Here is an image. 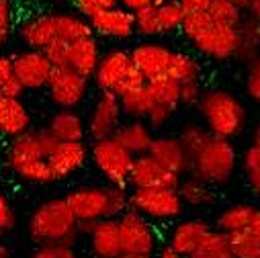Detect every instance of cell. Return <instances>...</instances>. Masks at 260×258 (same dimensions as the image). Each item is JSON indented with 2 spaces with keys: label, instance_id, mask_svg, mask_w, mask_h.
<instances>
[{
  "label": "cell",
  "instance_id": "cell-1",
  "mask_svg": "<svg viewBox=\"0 0 260 258\" xmlns=\"http://www.w3.org/2000/svg\"><path fill=\"white\" fill-rule=\"evenodd\" d=\"M57 140L47 132V127H31L23 136L11 140L7 148V166L11 172L31 184L55 182L49 168V156L55 150Z\"/></svg>",
  "mask_w": 260,
  "mask_h": 258
},
{
  "label": "cell",
  "instance_id": "cell-2",
  "mask_svg": "<svg viewBox=\"0 0 260 258\" xmlns=\"http://www.w3.org/2000/svg\"><path fill=\"white\" fill-rule=\"evenodd\" d=\"M29 236L39 244L74 246L78 236V221L72 215L63 197L39 203L29 217Z\"/></svg>",
  "mask_w": 260,
  "mask_h": 258
},
{
  "label": "cell",
  "instance_id": "cell-3",
  "mask_svg": "<svg viewBox=\"0 0 260 258\" xmlns=\"http://www.w3.org/2000/svg\"><path fill=\"white\" fill-rule=\"evenodd\" d=\"M197 109L201 111L207 132L211 136L232 142L236 136L242 134L246 123V111L236 94L221 88L205 90Z\"/></svg>",
  "mask_w": 260,
  "mask_h": 258
},
{
  "label": "cell",
  "instance_id": "cell-4",
  "mask_svg": "<svg viewBox=\"0 0 260 258\" xmlns=\"http://www.w3.org/2000/svg\"><path fill=\"white\" fill-rule=\"evenodd\" d=\"M238 154L230 140L211 136L209 142L203 146V150L192 158L190 162V174L201 178L209 186H221L225 184L236 170Z\"/></svg>",
  "mask_w": 260,
  "mask_h": 258
},
{
  "label": "cell",
  "instance_id": "cell-5",
  "mask_svg": "<svg viewBox=\"0 0 260 258\" xmlns=\"http://www.w3.org/2000/svg\"><path fill=\"white\" fill-rule=\"evenodd\" d=\"M129 209L138 211L150 221H170L182 213L184 203L174 188H132Z\"/></svg>",
  "mask_w": 260,
  "mask_h": 258
},
{
  "label": "cell",
  "instance_id": "cell-6",
  "mask_svg": "<svg viewBox=\"0 0 260 258\" xmlns=\"http://www.w3.org/2000/svg\"><path fill=\"white\" fill-rule=\"evenodd\" d=\"M90 158L101 172V176L111 186L129 188V172H132L134 156L127 150H123L113 138L92 142L90 146Z\"/></svg>",
  "mask_w": 260,
  "mask_h": 258
},
{
  "label": "cell",
  "instance_id": "cell-7",
  "mask_svg": "<svg viewBox=\"0 0 260 258\" xmlns=\"http://www.w3.org/2000/svg\"><path fill=\"white\" fill-rule=\"evenodd\" d=\"M121 254H144L152 256L158 248V232L150 219L134 209H127L117 217Z\"/></svg>",
  "mask_w": 260,
  "mask_h": 258
},
{
  "label": "cell",
  "instance_id": "cell-8",
  "mask_svg": "<svg viewBox=\"0 0 260 258\" xmlns=\"http://www.w3.org/2000/svg\"><path fill=\"white\" fill-rule=\"evenodd\" d=\"M88 82L90 80L82 78L72 68H51L45 88L55 107L76 111V107L88 94Z\"/></svg>",
  "mask_w": 260,
  "mask_h": 258
},
{
  "label": "cell",
  "instance_id": "cell-9",
  "mask_svg": "<svg viewBox=\"0 0 260 258\" xmlns=\"http://www.w3.org/2000/svg\"><path fill=\"white\" fill-rule=\"evenodd\" d=\"M190 43L203 55L217 59V61H225V59L236 57L240 49V31L211 21Z\"/></svg>",
  "mask_w": 260,
  "mask_h": 258
},
{
  "label": "cell",
  "instance_id": "cell-10",
  "mask_svg": "<svg viewBox=\"0 0 260 258\" xmlns=\"http://www.w3.org/2000/svg\"><path fill=\"white\" fill-rule=\"evenodd\" d=\"M63 199H66L78 223H94V221L107 219V207H109L107 184L78 186L72 192H68Z\"/></svg>",
  "mask_w": 260,
  "mask_h": 258
},
{
  "label": "cell",
  "instance_id": "cell-11",
  "mask_svg": "<svg viewBox=\"0 0 260 258\" xmlns=\"http://www.w3.org/2000/svg\"><path fill=\"white\" fill-rule=\"evenodd\" d=\"M132 66H134V61L129 57V51L115 47V49L107 51L105 55H101V61L94 70L92 80L101 92H111L119 99V94L123 90L125 76L132 70Z\"/></svg>",
  "mask_w": 260,
  "mask_h": 258
},
{
  "label": "cell",
  "instance_id": "cell-12",
  "mask_svg": "<svg viewBox=\"0 0 260 258\" xmlns=\"http://www.w3.org/2000/svg\"><path fill=\"white\" fill-rule=\"evenodd\" d=\"M121 115L123 113H121L119 99L111 92H101L90 109V115L86 121V134L94 142L113 138L121 125Z\"/></svg>",
  "mask_w": 260,
  "mask_h": 258
},
{
  "label": "cell",
  "instance_id": "cell-13",
  "mask_svg": "<svg viewBox=\"0 0 260 258\" xmlns=\"http://www.w3.org/2000/svg\"><path fill=\"white\" fill-rule=\"evenodd\" d=\"M182 176L170 172L162 164H158L152 156H136L129 172V186L132 188H178Z\"/></svg>",
  "mask_w": 260,
  "mask_h": 258
},
{
  "label": "cell",
  "instance_id": "cell-14",
  "mask_svg": "<svg viewBox=\"0 0 260 258\" xmlns=\"http://www.w3.org/2000/svg\"><path fill=\"white\" fill-rule=\"evenodd\" d=\"M13 72L25 90H37L45 88L51 74V63L47 61L43 51L27 49L13 55Z\"/></svg>",
  "mask_w": 260,
  "mask_h": 258
},
{
  "label": "cell",
  "instance_id": "cell-15",
  "mask_svg": "<svg viewBox=\"0 0 260 258\" xmlns=\"http://www.w3.org/2000/svg\"><path fill=\"white\" fill-rule=\"evenodd\" d=\"M172 49L162 45V43H140L136 45L132 51H129V57H132L134 66L140 70V74L144 76L146 82H154L158 78L166 76L168 63L172 57Z\"/></svg>",
  "mask_w": 260,
  "mask_h": 258
},
{
  "label": "cell",
  "instance_id": "cell-16",
  "mask_svg": "<svg viewBox=\"0 0 260 258\" xmlns=\"http://www.w3.org/2000/svg\"><path fill=\"white\" fill-rule=\"evenodd\" d=\"M90 158V148L84 142H57L55 150L49 156V168L55 182L78 172Z\"/></svg>",
  "mask_w": 260,
  "mask_h": 258
},
{
  "label": "cell",
  "instance_id": "cell-17",
  "mask_svg": "<svg viewBox=\"0 0 260 258\" xmlns=\"http://www.w3.org/2000/svg\"><path fill=\"white\" fill-rule=\"evenodd\" d=\"M92 33L94 35H103V37H111V39H129L136 33V21H134V13L125 11L123 7H113L107 11H101L96 15H92L88 19Z\"/></svg>",
  "mask_w": 260,
  "mask_h": 258
},
{
  "label": "cell",
  "instance_id": "cell-18",
  "mask_svg": "<svg viewBox=\"0 0 260 258\" xmlns=\"http://www.w3.org/2000/svg\"><path fill=\"white\" fill-rule=\"evenodd\" d=\"M211 232V225L205 221V219H184V221H178L170 236H168V248L174 250L176 254H180L182 258H188L194 250L199 248V244L205 240V236Z\"/></svg>",
  "mask_w": 260,
  "mask_h": 258
},
{
  "label": "cell",
  "instance_id": "cell-19",
  "mask_svg": "<svg viewBox=\"0 0 260 258\" xmlns=\"http://www.w3.org/2000/svg\"><path fill=\"white\" fill-rule=\"evenodd\" d=\"M148 156H152L158 164L168 168L170 172L182 176L190 172V162L186 152L182 150L176 136H158L152 140V146L148 150Z\"/></svg>",
  "mask_w": 260,
  "mask_h": 258
},
{
  "label": "cell",
  "instance_id": "cell-20",
  "mask_svg": "<svg viewBox=\"0 0 260 258\" xmlns=\"http://www.w3.org/2000/svg\"><path fill=\"white\" fill-rule=\"evenodd\" d=\"M86 238L94 258H117L121 254L117 219H101L90 223Z\"/></svg>",
  "mask_w": 260,
  "mask_h": 258
},
{
  "label": "cell",
  "instance_id": "cell-21",
  "mask_svg": "<svg viewBox=\"0 0 260 258\" xmlns=\"http://www.w3.org/2000/svg\"><path fill=\"white\" fill-rule=\"evenodd\" d=\"M47 132L57 142H84L86 123L80 113L72 109H59L47 119Z\"/></svg>",
  "mask_w": 260,
  "mask_h": 258
},
{
  "label": "cell",
  "instance_id": "cell-22",
  "mask_svg": "<svg viewBox=\"0 0 260 258\" xmlns=\"http://www.w3.org/2000/svg\"><path fill=\"white\" fill-rule=\"evenodd\" d=\"M113 140L132 154L134 158L136 156H144L148 154L150 146H152V140H154V134L152 129L146 125V121L142 119H132L129 123H123L119 125V129L115 132Z\"/></svg>",
  "mask_w": 260,
  "mask_h": 258
},
{
  "label": "cell",
  "instance_id": "cell-23",
  "mask_svg": "<svg viewBox=\"0 0 260 258\" xmlns=\"http://www.w3.org/2000/svg\"><path fill=\"white\" fill-rule=\"evenodd\" d=\"M19 35L25 41L29 49L43 51L49 43H53L55 37V25H53V15H33L19 25Z\"/></svg>",
  "mask_w": 260,
  "mask_h": 258
},
{
  "label": "cell",
  "instance_id": "cell-24",
  "mask_svg": "<svg viewBox=\"0 0 260 258\" xmlns=\"http://www.w3.org/2000/svg\"><path fill=\"white\" fill-rule=\"evenodd\" d=\"M101 61V47L96 37H86L76 43H70V68L82 78L90 80Z\"/></svg>",
  "mask_w": 260,
  "mask_h": 258
},
{
  "label": "cell",
  "instance_id": "cell-25",
  "mask_svg": "<svg viewBox=\"0 0 260 258\" xmlns=\"http://www.w3.org/2000/svg\"><path fill=\"white\" fill-rule=\"evenodd\" d=\"M31 129V113L23 99H7L5 105V117H3V132L0 136L7 138H19Z\"/></svg>",
  "mask_w": 260,
  "mask_h": 258
},
{
  "label": "cell",
  "instance_id": "cell-26",
  "mask_svg": "<svg viewBox=\"0 0 260 258\" xmlns=\"http://www.w3.org/2000/svg\"><path fill=\"white\" fill-rule=\"evenodd\" d=\"M53 25H55V37L66 43H76L80 39L94 35L88 19L80 15H68V13L53 15Z\"/></svg>",
  "mask_w": 260,
  "mask_h": 258
},
{
  "label": "cell",
  "instance_id": "cell-27",
  "mask_svg": "<svg viewBox=\"0 0 260 258\" xmlns=\"http://www.w3.org/2000/svg\"><path fill=\"white\" fill-rule=\"evenodd\" d=\"M176 192H178L180 201L184 205H190V207H207L209 203H213L211 186L192 174H186L184 178H180Z\"/></svg>",
  "mask_w": 260,
  "mask_h": 258
},
{
  "label": "cell",
  "instance_id": "cell-28",
  "mask_svg": "<svg viewBox=\"0 0 260 258\" xmlns=\"http://www.w3.org/2000/svg\"><path fill=\"white\" fill-rule=\"evenodd\" d=\"M166 78L174 80L176 84L184 82H197L201 78V63L188 53L174 51L166 70Z\"/></svg>",
  "mask_w": 260,
  "mask_h": 258
},
{
  "label": "cell",
  "instance_id": "cell-29",
  "mask_svg": "<svg viewBox=\"0 0 260 258\" xmlns=\"http://www.w3.org/2000/svg\"><path fill=\"white\" fill-rule=\"evenodd\" d=\"M252 213H254L252 205H246V203L230 205L217 215V219H215L217 228L215 230H219L223 234H234V232H240V230H248Z\"/></svg>",
  "mask_w": 260,
  "mask_h": 258
},
{
  "label": "cell",
  "instance_id": "cell-30",
  "mask_svg": "<svg viewBox=\"0 0 260 258\" xmlns=\"http://www.w3.org/2000/svg\"><path fill=\"white\" fill-rule=\"evenodd\" d=\"M188 258H234L228 242V234L211 228V232L205 236V240Z\"/></svg>",
  "mask_w": 260,
  "mask_h": 258
},
{
  "label": "cell",
  "instance_id": "cell-31",
  "mask_svg": "<svg viewBox=\"0 0 260 258\" xmlns=\"http://www.w3.org/2000/svg\"><path fill=\"white\" fill-rule=\"evenodd\" d=\"M176 138H178L182 150L186 152L188 162H192V158L197 156V154L203 150V146L209 142L211 134L207 132L205 127H201V125H197V123H184V125L180 127V132H178ZM188 174H190V172H188Z\"/></svg>",
  "mask_w": 260,
  "mask_h": 258
},
{
  "label": "cell",
  "instance_id": "cell-32",
  "mask_svg": "<svg viewBox=\"0 0 260 258\" xmlns=\"http://www.w3.org/2000/svg\"><path fill=\"white\" fill-rule=\"evenodd\" d=\"M148 90H150V96L154 101V105H162V107H168L172 111L178 109L180 105V84H176L174 80L170 78H158L154 82H146Z\"/></svg>",
  "mask_w": 260,
  "mask_h": 258
},
{
  "label": "cell",
  "instance_id": "cell-33",
  "mask_svg": "<svg viewBox=\"0 0 260 258\" xmlns=\"http://www.w3.org/2000/svg\"><path fill=\"white\" fill-rule=\"evenodd\" d=\"M240 49L236 53L238 59L242 61H252L258 55V47H260V23L252 21L250 17L246 21H242L240 25Z\"/></svg>",
  "mask_w": 260,
  "mask_h": 258
},
{
  "label": "cell",
  "instance_id": "cell-34",
  "mask_svg": "<svg viewBox=\"0 0 260 258\" xmlns=\"http://www.w3.org/2000/svg\"><path fill=\"white\" fill-rule=\"evenodd\" d=\"M119 105H121V113H125L127 117L132 119H146L148 111L152 109L154 101L150 96V90L148 86L140 88V90H134V92H127L123 96H119Z\"/></svg>",
  "mask_w": 260,
  "mask_h": 258
},
{
  "label": "cell",
  "instance_id": "cell-35",
  "mask_svg": "<svg viewBox=\"0 0 260 258\" xmlns=\"http://www.w3.org/2000/svg\"><path fill=\"white\" fill-rule=\"evenodd\" d=\"M207 15L213 23L223 25V27H232V29H240V25L244 21L242 9L232 5L230 0H211L209 7H207Z\"/></svg>",
  "mask_w": 260,
  "mask_h": 258
},
{
  "label": "cell",
  "instance_id": "cell-36",
  "mask_svg": "<svg viewBox=\"0 0 260 258\" xmlns=\"http://www.w3.org/2000/svg\"><path fill=\"white\" fill-rule=\"evenodd\" d=\"M156 13H158V27L160 33H174L180 31L182 27V19H184V11L176 0H166L162 5H156Z\"/></svg>",
  "mask_w": 260,
  "mask_h": 258
},
{
  "label": "cell",
  "instance_id": "cell-37",
  "mask_svg": "<svg viewBox=\"0 0 260 258\" xmlns=\"http://www.w3.org/2000/svg\"><path fill=\"white\" fill-rule=\"evenodd\" d=\"M0 94L5 99H23L25 88L13 72V55H0Z\"/></svg>",
  "mask_w": 260,
  "mask_h": 258
},
{
  "label": "cell",
  "instance_id": "cell-38",
  "mask_svg": "<svg viewBox=\"0 0 260 258\" xmlns=\"http://www.w3.org/2000/svg\"><path fill=\"white\" fill-rule=\"evenodd\" d=\"M228 242H230L234 258H258L260 256V242L248 230L228 234Z\"/></svg>",
  "mask_w": 260,
  "mask_h": 258
},
{
  "label": "cell",
  "instance_id": "cell-39",
  "mask_svg": "<svg viewBox=\"0 0 260 258\" xmlns=\"http://www.w3.org/2000/svg\"><path fill=\"white\" fill-rule=\"evenodd\" d=\"M134 21H136V33H140L142 37H156V35H160L156 5H150V7L134 13Z\"/></svg>",
  "mask_w": 260,
  "mask_h": 258
},
{
  "label": "cell",
  "instance_id": "cell-40",
  "mask_svg": "<svg viewBox=\"0 0 260 258\" xmlns=\"http://www.w3.org/2000/svg\"><path fill=\"white\" fill-rule=\"evenodd\" d=\"M43 55L51 63V68H70V43L55 39L43 49Z\"/></svg>",
  "mask_w": 260,
  "mask_h": 258
},
{
  "label": "cell",
  "instance_id": "cell-41",
  "mask_svg": "<svg viewBox=\"0 0 260 258\" xmlns=\"http://www.w3.org/2000/svg\"><path fill=\"white\" fill-rule=\"evenodd\" d=\"M72 3H74V9L78 11V15L84 19H90L92 15H96L101 11L119 7V0H72Z\"/></svg>",
  "mask_w": 260,
  "mask_h": 258
},
{
  "label": "cell",
  "instance_id": "cell-42",
  "mask_svg": "<svg viewBox=\"0 0 260 258\" xmlns=\"http://www.w3.org/2000/svg\"><path fill=\"white\" fill-rule=\"evenodd\" d=\"M15 27V9L11 0H0V49L5 47L11 31Z\"/></svg>",
  "mask_w": 260,
  "mask_h": 258
},
{
  "label": "cell",
  "instance_id": "cell-43",
  "mask_svg": "<svg viewBox=\"0 0 260 258\" xmlns=\"http://www.w3.org/2000/svg\"><path fill=\"white\" fill-rule=\"evenodd\" d=\"M31 258H78L74 246H63V244H43L35 248Z\"/></svg>",
  "mask_w": 260,
  "mask_h": 258
},
{
  "label": "cell",
  "instance_id": "cell-44",
  "mask_svg": "<svg viewBox=\"0 0 260 258\" xmlns=\"http://www.w3.org/2000/svg\"><path fill=\"white\" fill-rule=\"evenodd\" d=\"M172 115H174L172 109L162 107V105H152V109L146 115V125L152 129V132H160V129H164L170 123Z\"/></svg>",
  "mask_w": 260,
  "mask_h": 258
},
{
  "label": "cell",
  "instance_id": "cell-45",
  "mask_svg": "<svg viewBox=\"0 0 260 258\" xmlns=\"http://www.w3.org/2000/svg\"><path fill=\"white\" fill-rule=\"evenodd\" d=\"M17 225V213H15V207L11 205L9 197L0 192V234H9L13 232Z\"/></svg>",
  "mask_w": 260,
  "mask_h": 258
},
{
  "label": "cell",
  "instance_id": "cell-46",
  "mask_svg": "<svg viewBox=\"0 0 260 258\" xmlns=\"http://www.w3.org/2000/svg\"><path fill=\"white\" fill-rule=\"evenodd\" d=\"M203 86L201 82H184L180 84V105L184 107H199L201 99H203Z\"/></svg>",
  "mask_w": 260,
  "mask_h": 258
},
{
  "label": "cell",
  "instance_id": "cell-47",
  "mask_svg": "<svg viewBox=\"0 0 260 258\" xmlns=\"http://www.w3.org/2000/svg\"><path fill=\"white\" fill-rule=\"evenodd\" d=\"M242 166H244L246 176H250V174H260V146H258V144H252V146H248V148L244 150Z\"/></svg>",
  "mask_w": 260,
  "mask_h": 258
},
{
  "label": "cell",
  "instance_id": "cell-48",
  "mask_svg": "<svg viewBox=\"0 0 260 258\" xmlns=\"http://www.w3.org/2000/svg\"><path fill=\"white\" fill-rule=\"evenodd\" d=\"M176 3L182 7L184 13H203L207 11L211 0H176Z\"/></svg>",
  "mask_w": 260,
  "mask_h": 258
},
{
  "label": "cell",
  "instance_id": "cell-49",
  "mask_svg": "<svg viewBox=\"0 0 260 258\" xmlns=\"http://www.w3.org/2000/svg\"><path fill=\"white\" fill-rule=\"evenodd\" d=\"M246 94L260 105V76H250L248 74V78H246Z\"/></svg>",
  "mask_w": 260,
  "mask_h": 258
},
{
  "label": "cell",
  "instance_id": "cell-50",
  "mask_svg": "<svg viewBox=\"0 0 260 258\" xmlns=\"http://www.w3.org/2000/svg\"><path fill=\"white\" fill-rule=\"evenodd\" d=\"M152 5V0H119V7H123L129 13H138Z\"/></svg>",
  "mask_w": 260,
  "mask_h": 258
},
{
  "label": "cell",
  "instance_id": "cell-51",
  "mask_svg": "<svg viewBox=\"0 0 260 258\" xmlns=\"http://www.w3.org/2000/svg\"><path fill=\"white\" fill-rule=\"evenodd\" d=\"M248 232L260 242V209H254L252 219H250V225H248Z\"/></svg>",
  "mask_w": 260,
  "mask_h": 258
},
{
  "label": "cell",
  "instance_id": "cell-52",
  "mask_svg": "<svg viewBox=\"0 0 260 258\" xmlns=\"http://www.w3.org/2000/svg\"><path fill=\"white\" fill-rule=\"evenodd\" d=\"M246 11H248V17H250L252 21L260 23V0H248Z\"/></svg>",
  "mask_w": 260,
  "mask_h": 258
},
{
  "label": "cell",
  "instance_id": "cell-53",
  "mask_svg": "<svg viewBox=\"0 0 260 258\" xmlns=\"http://www.w3.org/2000/svg\"><path fill=\"white\" fill-rule=\"evenodd\" d=\"M248 74L250 76H260V55H256L252 61H248Z\"/></svg>",
  "mask_w": 260,
  "mask_h": 258
},
{
  "label": "cell",
  "instance_id": "cell-54",
  "mask_svg": "<svg viewBox=\"0 0 260 258\" xmlns=\"http://www.w3.org/2000/svg\"><path fill=\"white\" fill-rule=\"evenodd\" d=\"M156 258H182V256H180V254H176L174 250H170L168 246H162V248H160V252L156 254Z\"/></svg>",
  "mask_w": 260,
  "mask_h": 258
},
{
  "label": "cell",
  "instance_id": "cell-55",
  "mask_svg": "<svg viewBox=\"0 0 260 258\" xmlns=\"http://www.w3.org/2000/svg\"><path fill=\"white\" fill-rule=\"evenodd\" d=\"M248 178V182H250V186L254 188V192L260 197V174H250V176H246Z\"/></svg>",
  "mask_w": 260,
  "mask_h": 258
},
{
  "label": "cell",
  "instance_id": "cell-56",
  "mask_svg": "<svg viewBox=\"0 0 260 258\" xmlns=\"http://www.w3.org/2000/svg\"><path fill=\"white\" fill-rule=\"evenodd\" d=\"M5 105H7V99L0 94V132H3V117H5Z\"/></svg>",
  "mask_w": 260,
  "mask_h": 258
},
{
  "label": "cell",
  "instance_id": "cell-57",
  "mask_svg": "<svg viewBox=\"0 0 260 258\" xmlns=\"http://www.w3.org/2000/svg\"><path fill=\"white\" fill-rule=\"evenodd\" d=\"M252 144H258V146H260V121H258V125L254 127V134H252Z\"/></svg>",
  "mask_w": 260,
  "mask_h": 258
},
{
  "label": "cell",
  "instance_id": "cell-58",
  "mask_svg": "<svg viewBox=\"0 0 260 258\" xmlns=\"http://www.w3.org/2000/svg\"><path fill=\"white\" fill-rule=\"evenodd\" d=\"M0 258H11V250L3 242H0Z\"/></svg>",
  "mask_w": 260,
  "mask_h": 258
},
{
  "label": "cell",
  "instance_id": "cell-59",
  "mask_svg": "<svg viewBox=\"0 0 260 258\" xmlns=\"http://www.w3.org/2000/svg\"><path fill=\"white\" fill-rule=\"evenodd\" d=\"M117 258H152V256H144V254H119Z\"/></svg>",
  "mask_w": 260,
  "mask_h": 258
},
{
  "label": "cell",
  "instance_id": "cell-60",
  "mask_svg": "<svg viewBox=\"0 0 260 258\" xmlns=\"http://www.w3.org/2000/svg\"><path fill=\"white\" fill-rule=\"evenodd\" d=\"M230 3H232V5H236L238 9H242V11H244V9H246V5H248V0H230Z\"/></svg>",
  "mask_w": 260,
  "mask_h": 258
},
{
  "label": "cell",
  "instance_id": "cell-61",
  "mask_svg": "<svg viewBox=\"0 0 260 258\" xmlns=\"http://www.w3.org/2000/svg\"><path fill=\"white\" fill-rule=\"evenodd\" d=\"M162 3H166V0H152V5H162Z\"/></svg>",
  "mask_w": 260,
  "mask_h": 258
},
{
  "label": "cell",
  "instance_id": "cell-62",
  "mask_svg": "<svg viewBox=\"0 0 260 258\" xmlns=\"http://www.w3.org/2000/svg\"><path fill=\"white\" fill-rule=\"evenodd\" d=\"M258 258H260V256H258Z\"/></svg>",
  "mask_w": 260,
  "mask_h": 258
}]
</instances>
